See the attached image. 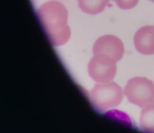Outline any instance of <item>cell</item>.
I'll use <instances>...</instances> for the list:
<instances>
[{
  "instance_id": "1",
  "label": "cell",
  "mask_w": 154,
  "mask_h": 133,
  "mask_svg": "<svg viewBox=\"0 0 154 133\" xmlns=\"http://www.w3.org/2000/svg\"><path fill=\"white\" fill-rule=\"evenodd\" d=\"M36 15L52 45L62 46L69 41L70 29L68 24V11L62 3L54 0L46 2L38 8Z\"/></svg>"
},
{
  "instance_id": "2",
  "label": "cell",
  "mask_w": 154,
  "mask_h": 133,
  "mask_svg": "<svg viewBox=\"0 0 154 133\" xmlns=\"http://www.w3.org/2000/svg\"><path fill=\"white\" fill-rule=\"evenodd\" d=\"M124 92L114 82L98 83L90 92L91 103L98 111H105L117 107L122 102Z\"/></svg>"
},
{
  "instance_id": "3",
  "label": "cell",
  "mask_w": 154,
  "mask_h": 133,
  "mask_svg": "<svg viewBox=\"0 0 154 133\" xmlns=\"http://www.w3.org/2000/svg\"><path fill=\"white\" fill-rule=\"evenodd\" d=\"M124 93L130 103L143 108L154 102V82L146 77H134L127 82Z\"/></svg>"
},
{
  "instance_id": "4",
  "label": "cell",
  "mask_w": 154,
  "mask_h": 133,
  "mask_svg": "<svg viewBox=\"0 0 154 133\" xmlns=\"http://www.w3.org/2000/svg\"><path fill=\"white\" fill-rule=\"evenodd\" d=\"M116 61L105 55H94L88 65V71L92 80L98 83L112 81L117 72Z\"/></svg>"
},
{
  "instance_id": "5",
  "label": "cell",
  "mask_w": 154,
  "mask_h": 133,
  "mask_svg": "<svg viewBox=\"0 0 154 133\" xmlns=\"http://www.w3.org/2000/svg\"><path fill=\"white\" fill-rule=\"evenodd\" d=\"M93 53L94 55L100 54L110 56L118 62L124 56V43L114 35H104L99 38L94 43Z\"/></svg>"
},
{
  "instance_id": "6",
  "label": "cell",
  "mask_w": 154,
  "mask_h": 133,
  "mask_svg": "<svg viewBox=\"0 0 154 133\" xmlns=\"http://www.w3.org/2000/svg\"><path fill=\"white\" fill-rule=\"evenodd\" d=\"M134 44L136 49L141 54H154V26L140 28L134 36Z\"/></svg>"
},
{
  "instance_id": "7",
  "label": "cell",
  "mask_w": 154,
  "mask_h": 133,
  "mask_svg": "<svg viewBox=\"0 0 154 133\" xmlns=\"http://www.w3.org/2000/svg\"><path fill=\"white\" fill-rule=\"evenodd\" d=\"M80 9L87 14H97L104 11L110 0H77Z\"/></svg>"
},
{
  "instance_id": "8",
  "label": "cell",
  "mask_w": 154,
  "mask_h": 133,
  "mask_svg": "<svg viewBox=\"0 0 154 133\" xmlns=\"http://www.w3.org/2000/svg\"><path fill=\"white\" fill-rule=\"evenodd\" d=\"M140 125L143 131L154 133V102L143 108L140 115Z\"/></svg>"
},
{
  "instance_id": "9",
  "label": "cell",
  "mask_w": 154,
  "mask_h": 133,
  "mask_svg": "<svg viewBox=\"0 0 154 133\" xmlns=\"http://www.w3.org/2000/svg\"><path fill=\"white\" fill-rule=\"evenodd\" d=\"M119 7L124 10L131 9L135 7L139 3V0H112Z\"/></svg>"
},
{
  "instance_id": "10",
  "label": "cell",
  "mask_w": 154,
  "mask_h": 133,
  "mask_svg": "<svg viewBox=\"0 0 154 133\" xmlns=\"http://www.w3.org/2000/svg\"><path fill=\"white\" fill-rule=\"evenodd\" d=\"M147 1H150V2H153V3H154V0H147Z\"/></svg>"
}]
</instances>
